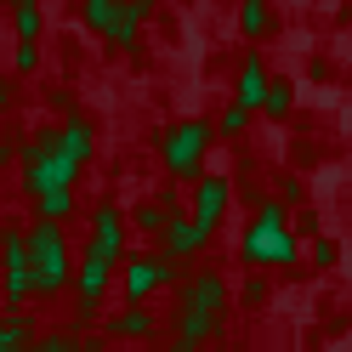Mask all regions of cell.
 Segmentation results:
<instances>
[{
  "label": "cell",
  "instance_id": "cell-1",
  "mask_svg": "<svg viewBox=\"0 0 352 352\" xmlns=\"http://www.w3.org/2000/svg\"><path fill=\"white\" fill-rule=\"evenodd\" d=\"M239 261H250V267H284V261H296V239L284 228V199L256 205V222L239 239Z\"/></svg>",
  "mask_w": 352,
  "mask_h": 352
},
{
  "label": "cell",
  "instance_id": "cell-2",
  "mask_svg": "<svg viewBox=\"0 0 352 352\" xmlns=\"http://www.w3.org/2000/svg\"><path fill=\"white\" fill-rule=\"evenodd\" d=\"M29 267H34V296H63L74 278V261H69V239H63V222L40 216L29 228Z\"/></svg>",
  "mask_w": 352,
  "mask_h": 352
},
{
  "label": "cell",
  "instance_id": "cell-3",
  "mask_svg": "<svg viewBox=\"0 0 352 352\" xmlns=\"http://www.w3.org/2000/svg\"><path fill=\"white\" fill-rule=\"evenodd\" d=\"M74 176H80V165L57 148V125L34 131V137H29V148H23V182H29V193L57 188V182H74Z\"/></svg>",
  "mask_w": 352,
  "mask_h": 352
},
{
  "label": "cell",
  "instance_id": "cell-4",
  "mask_svg": "<svg viewBox=\"0 0 352 352\" xmlns=\"http://www.w3.org/2000/svg\"><path fill=\"white\" fill-rule=\"evenodd\" d=\"M205 148H210V125L205 120L170 125V137H165V170L176 176V182H193L199 165H205Z\"/></svg>",
  "mask_w": 352,
  "mask_h": 352
},
{
  "label": "cell",
  "instance_id": "cell-5",
  "mask_svg": "<svg viewBox=\"0 0 352 352\" xmlns=\"http://www.w3.org/2000/svg\"><path fill=\"white\" fill-rule=\"evenodd\" d=\"M0 284H6V301H29L34 296V267H29V233H6L0 239Z\"/></svg>",
  "mask_w": 352,
  "mask_h": 352
},
{
  "label": "cell",
  "instance_id": "cell-6",
  "mask_svg": "<svg viewBox=\"0 0 352 352\" xmlns=\"http://www.w3.org/2000/svg\"><path fill=\"white\" fill-rule=\"evenodd\" d=\"M108 278H114V261H108L102 250H91V245H85L80 267H74V296H80V307H85V313H97V307H102Z\"/></svg>",
  "mask_w": 352,
  "mask_h": 352
},
{
  "label": "cell",
  "instance_id": "cell-7",
  "mask_svg": "<svg viewBox=\"0 0 352 352\" xmlns=\"http://www.w3.org/2000/svg\"><path fill=\"white\" fill-rule=\"evenodd\" d=\"M176 307H188V313H222V307H228V278H222V273H193V278H182Z\"/></svg>",
  "mask_w": 352,
  "mask_h": 352
},
{
  "label": "cell",
  "instance_id": "cell-8",
  "mask_svg": "<svg viewBox=\"0 0 352 352\" xmlns=\"http://www.w3.org/2000/svg\"><path fill=\"white\" fill-rule=\"evenodd\" d=\"M160 233H165V250H170V256H199V250L210 245V233H216V228H205L199 216H193V222H188L182 210H170Z\"/></svg>",
  "mask_w": 352,
  "mask_h": 352
},
{
  "label": "cell",
  "instance_id": "cell-9",
  "mask_svg": "<svg viewBox=\"0 0 352 352\" xmlns=\"http://www.w3.org/2000/svg\"><path fill=\"white\" fill-rule=\"evenodd\" d=\"M160 284H170V278H165V250H160V256H142V261H125V301H131V307H142Z\"/></svg>",
  "mask_w": 352,
  "mask_h": 352
},
{
  "label": "cell",
  "instance_id": "cell-10",
  "mask_svg": "<svg viewBox=\"0 0 352 352\" xmlns=\"http://www.w3.org/2000/svg\"><path fill=\"white\" fill-rule=\"evenodd\" d=\"M228 199H233V182H222V176H193V216L205 228H216L228 216Z\"/></svg>",
  "mask_w": 352,
  "mask_h": 352
},
{
  "label": "cell",
  "instance_id": "cell-11",
  "mask_svg": "<svg viewBox=\"0 0 352 352\" xmlns=\"http://www.w3.org/2000/svg\"><path fill=\"white\" fill-rule=\"evenodd\" d=\"M142 17H153V0H120L102 34L114 40V46H137V29H142Z\"/></svg>",
  "mask_w": 352,
  "mask_h": 352
},
{
  "label": "cell",
  "instance_id": "cell-12",
  "mask_svg": "<svg viewBox=\"0 0 352 352\" xmlns=\"http://www.w3.org/2000/svg\"><path fill=\"white\" fill-rule=\"evenodd\" d=\"M91 250H102L108 261H120L125 256V216L114 205H102L97 210V222H91Z\"/></svg>",
  "mask_w": 352,
  "mask_h": 352
},
{
  "label": "cell",
  "instance_id": "cell-13",
  "mask_svg": "<svg viewBox=\"0 0 352 352\" xmlns=\"http://www.w3.org/2000/svg\"><path fill=\"white\" fill-rule=\"evenodd\" d=\"M57 148L69 153L74 165H85V160H91V125H85V120H63L57 125Z\"/></svg>",
  "mask_w": 352,
  "mask_h": 352
},
{
  "label": "cell",
  "instance_id": "cell-14",
  "mask_svg": "<svg viewBox=\"0 0 352 352\" xmlns=\"http://www.w3.org/2000/svg\"><path fill=\"white\" fill-rule=\"evenodd\" d=\"M34 216H52V222H63V216H74V182L40 188V193H34Z\"/></svg>",
  "mask_w": 352,
  "mask_h": 352
},
{
  "label": "cell",
  "instance_id": "cell-15",
  "mask_svg": "<svg viewBox=\"0 0 352 352\" xmlns=\"http://www.w3.org/2000/svg\"><path fill=\"white\" fill-rule=\"evenodd\" d=\"M261 91H267V63H261V57H245V69H239V102H245V108H261Z\"/></svg>",
  "mask_w": 352,
  "mask_h": 352
},
{
  "label": "cell",
  "instance_id": "cell-16",
  "mask_svg": "<svg viewBox=\"0 0 352 352\" xmlns=\"http://www.w3.org/2000/svg\"><path fill=\"white\" fill-rule=\"evenodd\" d=\"M176 329H182V341H210L222 329V313H188V307H176Z\"/></svg>",
  "mask_w": 352,
  "mask_h": 352
},
{
  "label": "cell",
  "instance_id": "cell-17",
  "mask_svg": "<svg viewBox=\"0 0 352 352\" xmlns=\"http://www.w3.org/2000/svg\"><path fill=\"white\" fill-rule=\"evenodd\" d=\"M12 29H17V40L40 34V0H12Z\"/></svg>",
  "mask_w": 352,
  "mask_h": 352
},
{
  "label": "cell",
  "instance_id": "cell-18",
  "mask_svg": "<svg viewBox=\"0 0 352 352\" xmlns=\"http://www.w3.org/2000/svg\"><path fill=\"white\" fill-rule=\"evenodd\" d=\"M267 23H273V17H267V0H245V6H239V29H245L250 40L267 34Z\"/></svg>",
  "mask_w": 352,
  "mask_h": 352
},
{
  "label": "cell",
  "instance_id": "cell-19",
  "mask_svg": "<svg viewBox=\"0 0 352 352\" xmlns=\"http://www.w3.org/2000/svg\"><path fill=\"white\" fill-rule=\"evenodd\" d=\"M290 102H296V85H290V80H267V91H261V108L278 120V114H290Z\"/></svg>",
  "mask_w": 352,
  "mask_h": 352
},
{
  "label": "cell",
  "instance_id": "cell-20",
  "mask_svg": "<svg viewBox=\"0 0 352 352\" xmlns=\"http://www.w3.org/2000/svg\"><path fill=\"white\" fill-rule=\"evenodd\" d=\"M245 125H250V108H245V102L233 97V102L222 108V120H216V131H222V137L233 142V137H245Z\"/></svg>",
  "mask_w": 352,
  "mask_h": 352
},
{
  "label": "cell",
  "instance_id": "cell-21",
  "mask_svg": "<svg viewBox=\"0 0 352 352\" xmlns=\"http://www.w3.org/2000/svg\"><path fill=\"white\" fill-rule=\"evenodd\" d=\"M17 346H29V318L23 313L0 318V352H17Z\"/></svg>",
  "mask_w": 352,
  "mask_h": 352
},
{
  "label": "cell",
  "instance_id": "cell-22",
  "mask_svg": "<svg viewBox=\"0 0 352 352\" xmlns=\"http://www.w3.org/2000/svg\"><path fill=\"white\" fill-rule=\"evenodd\" d=\"M114 6H120V0H80V17H85V29H108V17H114Z\"/></svg>",
  "mask_w": 352,
  "mask_h": 352
},
{
  "label": "cell",
  "instance_id": "cell-23",
  "mask_svg": "<svg viewBox=\"0 0 352 352\" xmlns=\"http://www.w3.org/2000/svg\"><path fill=\"white\" fill-rule=\"evenodd\" d=\"M114 336H153V313H120Z\"/></svg>",
  "mask_w": 352,
  "mask_h": 352
},
{
  "label": "cell",
  "instance_id": "cell-24",
  "mask_svg": "<svg viewBox=\"0 0 352 352\" xmlns=\"http://www.w3.org/2000/svg\"><path fill=\"white\" fill-rule=\"evenodd\" d=\"M12 69H17V74H34V69H40V52H34V40H17V52H12Z\"/></svg>",
  "mask_w": 352,
  "mask_h": 352
},
{
  "label": "cell",
  "instance_id": "cell-25",
  "mask_svg": "<svg viewBox=\"0 0 352 352\" xmlns=\"http://www.w3.org/2000/svg\"><path fill=\"white\" fill-rule=\"evenodd\" d=\"M165 216H170V205H142V210H137V228H142V233H160Z\"/></svg>",
  "mask_w": 352,
  "mask_h": 352
},
{
  "label": "cell",
  "instance_id": "cell-26",
  "mask_svg": "<svg viewBox=\"0 0 352 352\" xmlns=\"http://www.w3.org/2000/svg\"><path fill=\"white\" fill-rule=\"evenodd\" d=\"M341 261V245L336 239H313V267H336Z\"/></svg>",
  "mask_w": 352,
  "mask_h": 352
},
{
  "label": "cell",
  "instance_id": "cell-27",
  "mask_svg": "<svg viewBox=\"0 0 352 352\" xmlns=\"http://www.w3.org/2000/svg\"><path fill=\"white\" fill-rule=\"evenodd\" d=\"M278 199H284V205L301 199V182H296V176H284V182H278Z\"/></svg>",
  "mask_w": 352,
  "mask_h": 352
},
{
  "label": "cell",
  "instance_id": "cell-28",
  "mask_svg": "<svg viewBox=\"0 0 352 352\" xmlns=\"http://www.w3.org/2000/svg\"><path fill=\"white\" fill-rule=\"evenodd\" d=\"M6 97H12V85H6V80H0V102H6Z\"/></svg>",
  "mask_w": 352,
  "mask_h": 352
}]
</instances>
